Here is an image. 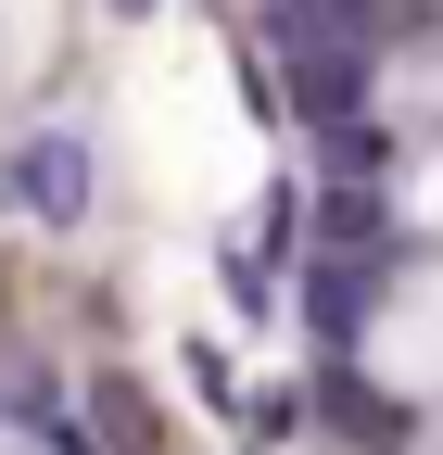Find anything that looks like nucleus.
<instances>
[{
  "label": "nucleus",
  "instance_id": "7ed1b4c3",
  "mask_svg": "<svg viewBox=\"0 0 443 455\" xmlns=\"http://www.w3.org/2000/svg\"><path fill=\"white\" fill-rule=\"evenodd\" d=\"M89 418L115 430V455H152V405H140L127 379H101V392H89Z\"/></svg>",
  "mask_w": 443,
  "mask_h": 455
},
{
  "label": "nucleus",
  "instance_id": "f257e3e1",
  "mask_svg": "<svg viewBox=\"0 0 443 455\" xmlns=\"http://www.w3.org/2000/svg\"><path fill=\"white\" fill-rule=\"evenodd\" d=\"M13 203H26L38 228H77V215H89V140H77V127H38V140L13 152Z\"/></svg>",
  "mask_w": 443,
  "mask_h": 455
},
{
  "label": "nucleus",
  "instance_id": "20e7f679",
  "mask_svg": "<svg viewBox=\"0 0 443 455\" xmlns=\"http://www.w3.org/2000/svg\"><path fill=\"white\" fill-rule=\"evenodd\" d=\"M190 392H203V405H215V418H241V405H254V392H241V367H229V355H215V341H190Z\"/></svg>",
  "mask_w": 443,
  "mask_h": 455
},
{
  "label": "nucleus",
  "instance_id": "f03ea898",
  "mask_svg": "<svg viewBox=\"0 0 443 455\" xmlns=\"http://www.w3.org/2000/svg\"><path fill=\"white\" fill-rule=\"evenodd\" d=\"M317 253H380V178H329L317 190Z\"/></svg>",
  "mask_w": 443,
  "mask_h": 455
}]
</instances>
